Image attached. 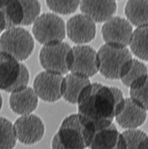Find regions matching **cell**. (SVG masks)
<instances>
[{"instance_id": "16", "label": "cell", "mask_w": 148, "mask_h": 149, "mask_svg": "<svg viewBox=\"0 0 148 149\" xmlns=\"http://www.w3.org/2000/svg\"><path fill=\"white\" fill-rule=\"evenodd\" d=\"M39 98L33 88L27 87L11 93L9 98L10 108L20 116L33 113L39 105Z\"/></svg>"}, {"instance_id": "8", "label": "cell", "mask_w": 148, "mask_h": 149, "mask_svg": "<svg viewBox=\"0 0 148 149\" xmlns=\"http://www.w3.org/2000/svg\"><path fill=\"white\" fill-rule=\"evenodd\" d=\"M17 141L25 146H33L44 137L46 127L42 119L35 114L20 116L13 124Z\"/></svg>"}, {"instance_id": "4", "label": "cell", "mask_w": 148, "mask_h": 149, "mask_svg": "<svg viewBox=\"0 0 148 149\" xmlns=\"http://www.w3.org/2000/svg\"><path fill=\"white\" fill-rule=\"evenodd\" d=\"M29 81V71L24 64L0 52L1 90L11 94L28 87Z\"/></svg>"}, {"instance_id": "14", "label": "cell", "mask_w": 148, "mask_h": 149, "mask_svg": "<svg viewBox=\"0 0 148 149\" xmlns=\"http://www.w3.org/2000/svg\"><path fill=\"white\" fill-rule=\"evenodd\" d=\"M147 112L130 97L126 98L124 108L115 120L125 130L138 129L146 121Z\"/></svg>"}, {"instance_id": "25", "label": "cell", "mask_w": 148, "mask_h": 149, "mask_svg": "<svg viewBox=\"0 0 148 149\" xmlns=\"http://www.w3.org/2000/svg\"><path fill=\"white\" fill-rule=\"evenodd\" d=\"M80 1H46L48 7L55 13L61 15H69L77 11Z\"/></svg>"}, {"instance_id": "22", "label": "cell", "mask_w": 148, "mask_h": 149, "mask_svg": "<svg viewBox=\"0 0 148 149\" xmlns=\"http://www.w3.org/2000/svg\"><path fill=\"white\" fill-rule=\"evenodd\" d=\"M126 142V149H148V134L139 128L122 132Z\"/></svg>"}, {"instance_id": "13", "label": "cell", "mask_w": 148, "mask_h": 149, "mask_svg": "<svg viewBox=\"0 0 148 149\" xmlns=\"http://www.w3.org/2000/svg\"><path fill=\"white\" fill-rule=\"evenodd\" d=\"M89 149H126V142L122 133L115 123L95 131Z\"/></svg>"}, {"instance_id": "12", "label": "cell", "mask_w": 148, "mask_h": 149, "mask_svg": "<svg viewBox=\"0 0 148 149\" xmlns=\"http://www.w3.org/2000/svg\"><path fill=\"white\" fill-rule=\"evenodd\" d=\"M66 30L69 40L78 45L90 42L95 38L96 23L84 14L75 15L66 24Z\"/></svg>"}, {"instance_id": "21", "label": "cell", "mask_w": 148, "mask_h": 149, "mask_svg": "<svg viewBox=\"0 0 148 149\" xmlns=\"http://www.w3.org/2000/svg\"><path fill=\"white\" fill-rule=\"evenodd\" d=\"M148 76L147 66L137 59H133L126 73L120 79L123 84L130 88L136 87Z\"/></svg>"}, {"instance_id": "19", "label": "cell", "mask_w": 148, "mask_h": 149, "mask_svg": "<svg viewBox=\"0 0 148 149\" xmlns=\"http://www.w3.org/2000/svg\"><path fill=\"white\" fill-rule=\"evenodd\" d=\"M0 7L6 17L7 29L22 26L24 15L21 1H0Z\"/></svg>"}, {"instance_id": "1", "label": "cell", "mask_w": 148, "mask_h": 149, "mask_svg": "<svg viewBox=\"0 0 148 149\" xmlns=\"http://www.w3.org/2000/svg\"><path fill=\"white\" fill-rule=\"evenodd\" d=\"M126 98L115 87L91 83L84 89L78 100V113L90 121L95 131L114 123L122 111Z\"/></svg>"}, {"instance_id": "15", "label": "cell", "mask_w": 148, "mask_h": 149, "mask_svg": "<svg viewBox=\"0 0 148 149\" xmlns=\"http://www.w3.org/2000/svg\"><path fill=\"white\" fill-rule=\"evenodd\" d=\"M79 8L82 14L87 16L96 23L107 22L114 17L117 10L115 1H80Z\"/></svg>"}, {"instance_id": "10", "label": "cell", "mask_w": 148, "mask_h": 149, "mask_svg": "<svg viewBox=\"0 0 148 149\" xmlns=\"http://www.w3.org/2000/svg\"><path fill=\"white\" fill-rule=\"evenodd\" d=\"M63 79L62 75L43 71L36 76L33 88L42 100L55 103L62 98Z\"/></svg>"}, {"instance_id": "18", "label": "cell", "mask_w": 148, "mask_h": 149, "mask_svg": "<svg viewBox=\"0 0 148 149\" xmlns=\"http://www.w3.org/2000/svg\"><path fill=\"white\" fill-rule=\"evenodd\" d=\"M125 14L127 20L137 28L148 26V1H127Z\"/></svg>"}, {"instance_id": "2", "label": "cell", "mask_w": 148, "mask_h": 149, "mask_svg": "<svg viewBox=\"0 0 148 149\" xmlns=\"http://www.w3.org/2000/svg\"><path fill=\"white\" fill-rule=\"evenodd\" d=\"M92 124L83 116L72 114L65 118L51 142L52 149H87L95 133Z\"/></svg>"}, {"instance_id": "28", "label": "cell", "mask_w": 148, "mask_h": 149, "mask_svg": "<svg viewBox=\"0 0 148 149\" xmlns=\"http://www.w3.org/2000/svg\"><path fill=\"white\" fill-rule=\"evenodd\" d=\"M147 68H148V65H147Z\"/></svg>"}, {"instance_id": "7", "label": "cell", "mask_w": 148, "mask_h": 149, "mask_svg": "<svg viewBox=\"0 0 148 149\" xmlns=\"http://www.w3.org/2000/svg\"><path fill=\"white\" fill-rule=\"evenodd\" d=\"M32 32L36 40L44 46L63 42L66 35L62 18L52 13L39 16L33 24Z\"/></svg>"}, {"instance_id": "20", "label": "cell", "mask_w": 148, "mask_h": 149, "mask_svg": "<svg viewBox=\"0 0 148 149\" xmlns=\"http://www.w3.org/2000/svg\"><path fill=\"white\" fill-rule=\"evenodd\" d=\"M129 46L135 56L148 61V26L138 27L133 31Z\"/></svg>"}, {"instance_id": "6", "label": "cell", "mask_w": 148, "mask_h": 149, "mask_svg": "<svg viewBox=\"0 0 148 149\" xmlns=\"http://www.w3.org/2000/svg\"><path fill=\"white\" fill-rule=\"evenodd\" d=\"M71 56V46L62 42L43 46L39 59L45 71L63 75L69 72Z\"/></svg>"}, {"instance_id": "27", "label": "cell", "mask_w": 148, "mask_h": 149, "mask_svg": "<svg viewBox=\"0 0 148 149\" xmlns=\"http://www.w3.org/2000/svg\"><path fill=\"white\" fill-rule=\"evenodd\" d=\"M3 98L1 97V94L0 93V111L1 110V108H2V106H3Z\"/></svg>"}, {"instance_id": "3", "label": "cell", "mask_w": 148, "mask_h": 149, "mask_svg": "<svg viewBox=\"0 0 148 149\" xmlns=\"http://www.w3.org/2000/svg\"><path fill=\"white\" fill-rule=\"evenodd\" d=\"M98 72L107 79H120L126 74L133 60L127 48L104 44L97 52Z\"/></svg>"}, {"instance_id": "26", "label": "cell", "mask_w": 148, "mask_h": 149, "mask_svg": "<svg viewBox=\"0 0 148 149\" xmlns=\"http://www.w3.org/2000/svg\"><path fill=\"white\" fill-rule=\"evenodd\" d=\"M24 10V19L22 26L33 24L40 16L41 4L38 1H21Z\"/></svg>"}, {"instance_id": "9", "label": "cell", "mask_w": 148, "mask_h": 149, "mask_svg": "<svg viewBox=\"0 0 148 149\" xmlns=\"http://www.w3.org/2000/svg\"><path fill=\"white\" fill-rule=\"evenodd\" d=\"M69 72L88 78L94 76L98 72L97 52L88 45L72 47Z\"/></svg>"}, {"instance_id": "5", "label": "cell", "mask_w": 148, "mask_h": 149, "mask_svg": "<svg viewBox=\"0 0 148 149\" xmlns=\"http://www.w3.org/2000/svg\"><path fill=\"white\" fill-rule=\"evenodd\" d=\"M34 47L35 42L32 34L23 27L9 28L0 37V52L20 62L29 58Z\"/></svg>"}, {"instance_id": "23", "label": "cell", "mask_w": 148, "mask_h": 149, "mask_svg": "<svg viewBox=\"0 0 148 149\" xmlns=\"http://www.w3.org/2000/svg\"><path fill=\"white\" fill-rule=\"evenodd\" d=\"M13 124L0 116V149H13L17 143Z\"/></svg>"}, {"instance_id": "24", "label": "cell", "mask_w": 148, "mask_h": 149, "mask_svg": "<svg viewBox=\"0 0 148 149\" xmlns=\"http://www.w3.org/2000/svg\"><path fill=\"white\" fill-rule=\"evenodd\" d=\"M129 95L133 102L148 111V76L136 87L130 88Z\"/></svg>"}, {"instance_id": "11", "label": "cell", "mask_w": 148, "mask_h": 149, "mask_svg": "<svg viewBox=\"0 0 148 149\" xmlns=\"http://www.w3.org/2000/svg\"><path fill=\"white\" fill-rule=\"evenodd\" d=\"M133 29L127 20L119 17H113L104 23L101 34L106 44L127 48L129 45Z\"/></svg>"}, {"instance_id": "17", "label": "cell", "mask_w": 148, "mask_h": 149, "mask_svg": "<svg viewBox=\"0 0 148 149\" xmlns=\"http://www.w3.org/2000/svg\"><path fill=\"white\" fill-rule=\"evenodd\" d=\"M91 83L90 79L74 73L64 77L62 98L72 104H77L80 95L84 89Z\"/></svg>"}]
</instances>
